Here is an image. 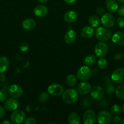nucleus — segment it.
Masks as SVG:
<instances>
[{"label":"nucleus","instance_id":"nucleus-33","mask_svg":"<svg viewBox=\"0 0 124 124\" xmlns=\"http://www.w3.org/2000/svg\"><path fill=\"white\" fill-rule=\"evenodd\" d=\"M23 123L24 124H36V121L34 117H29L25 119Z\"/></svg>","mask_w":124,"mask_h":124},{"label":"nucleus","instance_id":"nucleus-15","mask_svg":"<svg viewBox=\"0 0 124 124\" xmlns=\"http://www.w3.org/2000/svg\"><path fill=\"white\" fill-rule=\"evenodd\" d=\"M34 13L38 18H43L48 13V8L44 5H38L34 8Z\"/></svg>","mask_w":124,"mask_h":124},{"label":"nucleus","instance_id":"nucleus-43","mask_svg":"<svg viewBox=\"0 0 124 124\" xmlns=\"http://www.w3.org/2000/svg\"><path fill=\"white\" fill-rule=\"evenodd\" d=\"M1 124H10L11 122H10V121H2V122H1Z\"/></svg>","mask_w":124,"mask_h":124},{"label":"nucleus","instance_id":"nucleus-23","mask_svg":"<svg viewBox=\"0 0 124 124\" xmlns=\"http://www.w3.org/2000/svg\"><path fill=\"white\" fill-rule=\"evenodd\" d=\"M68 122L69 124H79L80 123V117L76 112L71 113L68 116Z\"/></svg>","mask_w":124,"mask_h":124},{"label":"nucleus","instance_id":"nucleus-32","mask_svg":"<svg viewBox=\"0 0 124 124\" xmlns=\"http://www.w3.org/2000/svg\"><path fill=\"white\" fill-rule=\"evenodd\" d=\"M19 50L22 52H26L29 50V44L26 42H23L19 46Z\"/></svg>","mask_w":124,"mask_h":124},{"label":"nucleus","instance_id":"nucleus-24","mask_svg":"<svg viewBox=\"0 0 124 124\" xmlns=\"http://www.w3.org/2000/svg\"><path fill=\"white\" fill-rule=\"evenodd\" d=\"M88 22L91 27L96 28L98 27L99 25H100L101 20L97 16L92 15L89 18Z\"/></svg>","mask_w":124,"mask_h":124},{"label":"nucleus","instance_id":"nucleus-19","mask_svg":"<svg viewBox=\"0 0 124 124\" xmlns=\"http://www.w3.org/2000/svg\"><path fill=\"white\" fill-rule=\"evenodd\" d=\"M36 27V22L32 18H27L22 22V27L26 30L30 31L34 29Z\"/></svg>","mask_w":124,"mask_h":124},{"label":"nucleus","instance_id":"nucleus-26","mask_svg":"<svg viewBox=\"0 0 124 124\" xmlns=\"http://www.w3.org/2000/svg\"><path fill=\"white\" fill-rule=\"evenodd\" d=\"M66 82L69 87H74L77 84V77L72 74H70L66 78Z\"/></svg>","mask_w":124,"mask_h":124},{"label":"nucleus","instance_id":"nucleus-46","mask_svg":"<svg viewBox=\"0 0 124 124\" xmlns=\"http://www.w3.org/2000/svg\"><path fill=\"white\" fill-rule=\"evenodd\" d=\"M122 111H123V112H124V104L123 105V107H122Z\"/></svg>","mask_w":124,"mask_h":124},{"label":"nucleus","instance_id":"nucleus-11","mask_svg":"<svg viewBox=\"0 0 124 124\" xmlns=\"http://www.w3.org/2000/svg\"><path fill=\"white\" fill-rule=\"evenodd\" d=\"M85 124H94L96 121V115L92 110H88L85 112L83 117Z\"/></svg>","mask_w":124,"mask_h":124},{"label":"nucleus","instance_id":"nucleus-10","mask_svg":"<svg viewBox=\"0 0 124 124\" xmlns=\"http://www.w3.org/2000/svg\"><path fill=\"white\" fill-rule=\"evenodd\" d=\"M9 94L13 98H19L23 95V89L17 84L11 85L8 89Z\"/></svg>","mask_w":124,"mask_h":124},{"label":"nucleus","instance_id":"nucleus-28","mask_svg":"<svg viewBox=\"0 0 124 124\" xmlns=\"http://www.w3.org/2000/svg\"><path fill=\"white\" fill-rule=\"evenodd\" d=\"M97 66H98L100 69H104L107 67L108 62H107V60L105 58H104L103 57H100L97 61Z\"/></svg>","mask_w":124,"mask_h":124},{"label":"nucleus","instance_id":"nucleus-45","mask_svg":"<svg viewBox=\"0 0 124 124\" xmlns=\"http://www.w3.org/2000/svg\"><path fill=\"white\" fill-rule=\"evenodd\" d=\"M117 1L119 2H120V3H122V4L124 3V0H117Z\"/></svg>","mask_w":124,"mask_h":124},{"label":"nucleus","instance_id":"nucleus-34","mask_svg":"<svg viewBox=\"0 0 124 124\" xmlns=\"http://www.w3.org/2000/svg\"><path fill=\"white\" fill-rule=\"evenodd\" d=\"M115 90V87L113 84H109V85H108L106 88V93L108 94H112L113 92Z\"/></svg>","mask_w":124,"mask_h":124},{"label":"nucleus","instance_id":"nucleus-12","mask_svg":"<svg viewBox=\"0 0 124 124\" xmlns=\"http://www.w3.org/2000/svg\"><path fill=\"white\" fill-rule=\"evenodd\" d=\"M91 96L93 99L96 100L101 99L103 97L105 94V90L100 86L96 85L91 88Z\"/></svg>","mask_w":124,"mask_h":124},{"label":"nucleus","instance_id":"nucleus-2","mask_svg":"<svg viewBox=\"0 0 124 124\" xmlns=\"http://www.w3.org/2000/svg\"><path fill=\"white\" fill-rule=\"evenodd\" d=\"M112 33L111 30L108 28L99 27H97L96 31V37L101 42H106L110 39L112 37Z\"/></svg>","mask_w":124,"mask_h":124},{"label":"nucleus","instance_id":"nucleus-41","mask_svg":"<svg viewBox=\"0 0 124 124\" xmlns=\"http://www.w3.org/2000/svg\"><path fill=\"white\" fill-rule=\"evenodd\" d=\"M77 0H64V2L68 4H72L74 2H75Z\"/></svg>","mask_w":124,"mask_h":124},{"label":"nucleus","instance_id":"nucleus-27","mask_svg":"<svg viewBox=\"0 0 124 124\" xmlns=\"http://www.w3.org/2000/svg\"><path fill=\"white\" fill-rule=\"evenodd\" d=\"M115 95L120 100L124 101V84H120L115 89Z\"/></svg>","mask_w":124,"mask_h":124},{"label":"nucleus","instance_id":"nucleus-25","mask_svg":"<svg viewBox=\"0 0 124 124\" xmlns=\"http://www.w3.org/2000/svg\"><path fill=\"white\" fill-rule=\"evenodd\" d=\"M97 62V58L96 56L93 54H89L86 56L84 59V64L86 66H92L94 65Z\"/></svg>","mask_w":124,"mask_h":124},{"label":"nucleus","instance_id":"nucleus-30","mask_svg":"<svg viewBox=\"0 0 124 124\" xmlns=\"http://www.w3.org/2000/svg\"><path fill=\"white\" fill-rule=\"evenodd\" d=\"M49 98V93H46V92H42L39 94L38 97V100L40 102H44L48 100Z\"/></svg>","mask_w":124,"mask_h":124},{"label":"nucleus","instance_id":"nucleus-18","mask_svg":"<svg viewBox=\"0 0 124 124\" xmlns=\"http://www.w3.org/2000/svg\"><path fill=\"white\" fill-rule=\"evenodd\" d=\"M77 38V34L75 30H69L66 32L64 35V41L68 44H72L75 42Z\"/></svg>","mask_w":124,"mask_h":124},{"label":"nucleus","instance_id":"nucleus-37","mask_svg":"<svg viewBox=\"0 0 124 124\" xmlns=\"http://www.w3.org/2000/svg\"><path fill=\"white\" fill-rule=\"evenodd\" d=\"M96 12H97V13L98 15L102 16L105 13V10L103 7L99 6V7H98L96 8Z\"/></svg>","mask_w":124,"mask_h":124},{"label":"nucleus","instance_id":"nucleus-31","mask_svg":"<svg viewBox=\"0 0 124 124\" xmlns=\"http://www.w3.org/2000/svg\"><path fill=\"white\" fill-rule=\"evenodd\" d=\"M9 93L6 90L2 89L0 90V101L5 102L8 99Z\"/></svg>","mask_w":124,"mask_h":124},{"label":"nucleus","instance_id":"nucleus-22","mask_svg":"<svg viewBox=\"0 0 124 124\" xmlns=\"http://www.w3.org/2000/svg\"><path fill=\"white\" fill-rule=\"evenodd\" d=\"M9 66V60L6 56L0 57V73H4Z\"/></svg>","mask_w":124,"mask_h":124},{"label":"nucleus","instance_id":"nucleus-13","mask_svg":"<svg viewBox=\"0 0 124 124\" xmlns=\"http://www.w3.org/2000/svg\"><path fill=\"white\" fill-rule=\"evenodd\" d=\"M18 107V102L15 98L7 99L4 103V109L8 111H13L17 110Z\"/></svg>","mask_w":124,"mask_h":124},{"label":"nucleus","instance_id":"nucleus-6","mask_svg":"<svg viewBox=\"0 0 124 124\" xmlns=\"http://www.w3.org/2000/svg\"><path fill=\"white\" fill-rule=\"evenodd\" d=\"M97 121L100 124H109L112 121L111 115L106 110L100 111L97 115Z\"/></svg>","mask_w":124,"mask_h":124},{"label":"nucleus","instance_id":"nucleus-38","mask_svg":"<svg viewBox=\"0 0 124 124\" xmlns=\"http://www.w3.org/2000/svg\"><path fill=\"white\" fill-rule=\"evenodd\" d=\"M118 13L121 16H124V4H122L118 8Z\"/></svg>","mask_w":124,"mask_h":124},{"label":"nucleus","instance_id":"nucleus-7","mask_svg":"<svg viewBox=\"0 0 124 124\" xmlns=\"http://www.w3.org/2000/svg\"><path fill=\"white\" fill-rule=\"evenodd\" d=\"M64 88L59 84H52L49 85L47 88V92L49 94L52 96H60L62 95Z\"/></svg>","mask_w":124,"mask_h":124},{"label":"nucleus","instance_id":"nucleus-36","mask_svg":"<svg viewBox=\"0 0 124 124\" xmlns=\"http://www.w3.org/2000/svg\"><path fill=\"white\" fill-rule=\"evenodd\" d=\"M112 121H113V122L114 124H119L122 123V119L121 117H119V116H114L113 119H112Z\"/></svg>","mask_w":124,"mask_h":124},{"label":"nucleus","instance_id":"nucleus-16","mask_svg":"<svg viewBox=\"0 0 124 124\" xmlns=\"http://www.w3.org/2000/svg\"><path fill=\"white\" fill-rule=\"evenodd\" d=\"M94 33L95 31L94 27H91V25L90 26L89 25H86V26L83 27L81 29V31H80L81 36L85 39L91 38L94 36Z\"/></svg>","mask_w":124,"mask_h":124},{"label":"nucleus","instance_id":"nucleus-40","mask_svg":"<svg viewBox=\"0 0 124 124\" xmlns=\"http://www.w3.org/2000/svg\"><path fill=\"white\" fill-rule=\"evenodd\" d=\"M6 79V76L4 73H0V82H4Z\"/></svg>","mask_w":124,"mask_h":124},{"label":"nucleus","instance_id":"nucleus-8","mask_svg":"<svg viewBox=\"0 0 124 124\" xmlns=\"http://www.w3.org/2000/svg\"><path fill=\"white\" fill-rule=\"evenodd\" d=\"M108 45L104 42H99L94 47V53L97 56L103 57L108 53Z\"/></svg>","mask_w":124,"mask_h":124},{"label":"nucleus","instance_id":"nucleus-5","mask_svg":"<svg viewBox=\"0 0 124 124\" xmlns=\"http://www.w3.org/2000/svg\"><path fill=\"white\" fill-rule=\"evenodd\" d=\"M101 23L105 27L109 29L112 28L115 25V19L114 16L109 13H105L102 16L101 18Z\"/></svg>","mask_w":124,"mask_h":124},{"label":"nucleus","instance_id":"nucleus-9","mask_svg":"<svg viewBox=\"0 0 124 124\" xmlns=\"http://www.w3.org/2000/svg\"><path fill=\"white\" fill-rule=\"evenodd\" d=\"M111 80L115 84H122L124 82V69L118 68L111 74Z\"/></svg>","mask_w":124,"mask_h":124},{"label":"nucleus","instance_id":"nucleus-44","mask_svg":"<svg viewBox=\"0 0 124 124\" xmlns=\"http://www.w3.org/2000/svg\"><path fill=\"white\" fill-rule=\"evenodd\" d=\"M38 1L40 2H41V3H45V2H47L48 0H38Z\"/></svg>","mask_w":124,"mask_h":124},{"label":"nucleus","instance_id":"nucleus-20","mask_svg":"<svg viewBox=\"0 0 124 124\" xmlns=\"http://www.w3.org/2000/svg\"><path fill=\"white\" fill-rule=\"evenodd\" d=\"M77 19V13L75 11L69 10L65 13L64 15V19L66 22L72 23L75 21Z\"/></svg>","mask_w":124,"mask_h":124},{"label":"nucleus","instance_id":"nucleus-29","mask_svg":"<svg viewBox=\"0 0 124 124\" xmlns=\"http://www.w3.org/2000/svg\"><path fill=\"white\" fill-rule=\"evenodd\" d=\"M122 110V108H121V107L117 104H115V105H114L111 107L110 111L113 115H118L121 113Z\"/></svg>","mask_w":124,"mask_h":124},{"label":"nucleus","instance_id":"nucleus-47","mask_svg":"<svg viewBox=\"0 0 124 124\" xmlns=\"http://www.w3.org/2000/svg\"><path fill=\"white\" fill-rule=\"evenodd\" d=\"M122 124H124V119L122 120Z\"/></svg>","mask_w":124,"mask_h":124},{"label":"nucleus","instance_id":"nucleus-14","mask_svg":"<svg viewBox=\"0 0 124 124\" xmlns=\"http://www.w3.org/2000/svg\"><path fill=\"white\" fill-rule=\"evenodd\" d=\"M91 90V85L86 81H83L77 86V92L82 95L88 94Z\"/></svg>","mask_w":124,"mask_h":124},{"label":"nucleus","instance_id":"nucleus-4","mask_svg":"<svg viewBox=\"0 0 124 124\" xmlns=\"http://www.w3.org/2000/svg\"><path fill=\"white\" fill-rule=\"evenodd\" d=\"M26 119V113L21 110H15L10 115V121L15 124H21Z\"/></svg>","mask_w":124,"mask_h":124},{"label":"nucleus","instance_id":"nucleus-39","mask_svg":"<svg viewBox=\"0 0 124 124\" xmlns=\"http://www.w3.org/2000/svg\"><path fill=\"white\" fill-rule=\"evenodd\" d=\"M5 116V110L2 107L0 106V119L3 118Z\"/></svg>","mask_w":124,"mask_h":124},{"label":"nucleus","instance_id":"nucleus-17","mask_svg":"<svg viewBox=\"0 0 124 124\" xmlns=\"http://www.w3.org/2000/svg\"><path fill=\"white\" fill-rule=\"evenodd\" d=\"M113 43L118 46H124V33L122 31H116L112 36Z\"/></svg>","mask_w":124,"mask_h":124},{"label":"nucleus","instance_id":"nucleus-42","mask_svg":"<svg viewBox=\"0 0 124 124\" xmlns=\"http://www.w3.org/2000/svg\"><path fill=\"white\" fill-rule=\"evenodd\" d=\"M122 54H120V53H117V54H115V55L114 56V58L115 59H117V60H118V59H120V58H122Z\"/></svg>","mask_w":124,"mask_h":124},{"label":"nucleus","instance_id":"nucleus-21","mask_svg":"<svg viewBox=\"0 0 124 124\" xmlns=\"http://www.w3.org/2000/svg\"><path fill=\"white\" fill-rule=\"evenodd\" d=\"M106 7L110 13H113L118 9V4L116 0H106Z\"/></svg>","mask_w":124,"mask_h":124},{"label":"nucleus","instance_id":"nucleus-35","mask_svg":"<svg viewBox=\"0 0 124 124\" xmlns=\"http://www.w3.org/2000/svg\"><path fill=\"white\" fill-rule=\"evenodd\" d=\"M117 24L120 28L124 27V18L122 16L119 17L117 19Z\"/></svg>","mask_w":124,"mask_h":124},{"label":"nucleus","instance_id":"nucleus-1","mask_svg":"<svg viewBox=\"0 0 124 124\" xmlns=\"http://www.w3.org/2000/svg\"><path fill=\"white\" fill-rule=\"evenodd\" d=\"M79 98L78 92L74 88H69L64 91L62 94V100L67 104H73L76 102Z\"/></svg>","mask_w":124,"mask_h":124},{"label":"nucleus","instance_id":"nucleus-3","mask_svg":"<svg viewBox=\"0 0 124 124\" xmlns=\"http://www.w3.org/2000/svg\"><path fill=\"white\" fill-rule=\"evenodd\" d=\"M92 73V70L88 66H82L79 68L77 71V78L80 81H86L89 79Z\"/></svg>","mask_w":124,"mask_h":124}]
</instances>
